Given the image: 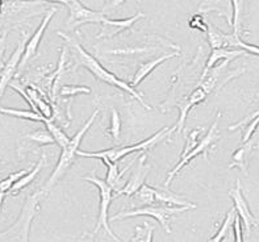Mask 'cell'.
<instances>
[{
  "label": "cell",
  "instance_id": "obj_1",
  "mask_svg": "<svg viewBox=\"0 0 259 242\" xmlns=\"http://www.w3.org/2000/svg\"><path fill=\"white\" fill-rule=\"evenodd\" d=\"M58 36H61L63 39H65L67 46H69L70 52H71L72 57H74V59L76 61V63L83 66L84 69L89 70L92 75L98 79V80H100V82L103 83H107V85L115 86V87H117V89H121L122 91H125L126 94H129L131 96L137 99L138 102L141 103L144 108L151 109L150 105L146 104V102L144 100L141 94L136 91L135 87H133L131 83L124 82L122 79L116 76L113 72L109 71L108 69H105L104 66L99 62L98 58H95V57L92 56L91 53L87 52V50H85L84 48L78 43V39L71 38V37L67 36V34H65V33L62 32H58Z\"/></svg>",
  "mask_w": 259,
  "mask_h": 242
},
{
  "label": "cell",
  "instance_id": "obj_2",
  "mask_svg": "<svg viewBox=\"0 0 259 242\" xmlns=\"http://www.w3.org/2000/svg\"><path fill=\"white\" fill-rule=\"evenodd\" d=\"M98 116H99V109H96V111H94L91 117L85 121L84 125H83V127L80 128V129H79L74 136H72L69 144L66 145L65 147H62V153H61V157H59L58 162H57L56 169L53 170L50 178L48 179L45 186L42 187L44 192L45 193L49 192L53 187L56 186L59 180L62 179L63 175L69 171V169L72 166V164L75 162L76 157H78V149L79 146H80V144H82L83 137H84V134L87 133V131H89L90 128L92 127V124L95 123Z\"/></svg>",
  "mask_w": 259,
  "mask_h": 242
},
{
  "label": "cell",
  "instance_id": "obj_3",
  "mask_svg": "<svg viewBox=\"0 0 259 242\" xmlns=\"http://www.w3.org/2000/svg\"><path fill=\"white\" fill-rule=\"evenodd\" d=\"M45 195L46 193L41 190L28 196L16 223L4 232H0V241H29L30 225L38 213L39 204Z\"/></svg>",
  "mask_w": 259,
  "mask_h": 242
},
{
  "label": "cell",
  "instance_id": "obj_4",
  "mask_svg": "<svg viewBox=\"0 0 259 242\" xmlns=\"http://www.w3.org/2000/svg\"><path fill=\"white\" fill-rule=\"evenodd\" d=\"M174 133L172 128L164 127L162 128L161 131H158L157 133L153 134L151 137L146 138L142 142H138V144L131 145V146H120V147H111V149H105L102 151H94V153H89V151H83L78 149V157L83 158H98V159H109L111 162H118L121 158L126 157L128 154L137 153V151H146L150 150L155 145H158L161 141H163L164 138L171 136Z\"/></svg>",
  "mask_w": 259,
  "mask_h": 242
},
{
  "label": "cell",
  "instance_id": "obj_5",
  "mask_svg": "<svg viewBox=\"0 0 259 242\" xmlns=\"http://www.w3.org/2000/svg\"><path fill=\"white\" fill-rule=\"evenodd\" d=\"M188 210H192L191 207H178V206H166V204H151V206L137 207L132 211H124L115 216H112L109 221H116V220H122L126 217L136 216H149L153 217L161 224L162 228L166 230V233H171L170 219L178 213L186 212Z\"/></svg>",
  "mask_w": 259,
  "mask_h": 242
},
{
  "label": "cell",
  "instance_id": "obj_6",
  "mask_svg": "<svg viewBox=\"0 0 259 242\" xmlns=\"http://www.w3.org/2000/svg\"><path fill=\"white\" fill-rule=\"evenodd\" d=\"M83 180H87L90 183L95 184L99 190V197H100V210H99V217H98V223H96L95 228L92 230V234H98L99 230L104 229L107 236H109V238L113 239V241H121L116 236L115 233L112 232L111 228H109V217H108V210L109 206L112 203V199H113V188L107 183V180L100 179L95 175V171H92L91 175H87V177H83Z\"/></svg>",
  "mask_w": 259,
  "mask_h": 242
},
{
  "label": "cell",
  "instance_id": "obj_7",
  "mask_svg": "<svg viewBox=\"0 0 259 242\" xmlns=\"http://www.w3.org/2000/svg\"><path fill=\"white\" fill-rule=\"evenodd\" d=\"M220 118H221V113L219 112L216 116V120L213 121V124L210 125V128L208 129V132L205 133V136H204V137L199 141V144H197L196 146H195L194 149H192V150H191L187 155H186V157L182 158V159H179V162H178L177 166H175L174 169L170 171V173H168L167 179H166V182H164V186H167V187L170 186V183L172 182V179L177 177L178 174L181 173L182 169L187 166L191 160L195 159L197 155L203 154L204 157L208 158V151H209V149H213V147L216 146V141L220 138V136H219V132H217V128H219V121H220Z\"/></svg>",
  "mask_w": 259,
  "mask_h": 242
},
{
  "label": "cell",
  "instance_id": "obj_8",
  "mask_svg": "<svg viewBox=\"0 0 259 242\" xmlns=\"http://www.w3.org/2000/svg\"><path fill=\"white\" fill-rule=\"evenodd\" d=\"M69 8V19L66 21V25L76 29L83 24H102L104 21V11H94L89 7H85L80 0H69L67 4Z\"/></svg>",
  "mask_w": 259,
  "mask_h": 242
},
{
  "label": "cell",
  "instance_id": "obj_9",
  "mask_svg": "<svg viewBox=\"0 0 259 242\" xmlns=\"http://www.w3.org/2000/svg\"><path fill=\"white\" fill-rule=\"evenodd\" d=\"M57 12H58V8H57V7H52V8L46 12L44 19L41 20V24H39V26L36 29V32L33 33V36L26 41L25 50H24L23 58H21V62H20L19 66L20 70L24 69V67L28 65V62H29L30 59L34 58V56L37 54V50H38L39 43H41V39H42L44 34H45L46 29H48V25H49L53 16H54Z\"/></svg>",
  "mask_w": 259,
  "mask_h": 242
},
{
  "label": "cell",
  "instance_id": "obj_10",
  "mask_svg": "<svg viewBox=\"0 0 259 242\" xmlns=\"http://www.w3.org/2000/svg\"><path fill=\"white\" fill-rule=\"evenodd\" d=\"M229 196L230 199L233 200L237 215H238V216L241 217V220H242L243 225L246 228L247 236H249L250 233H251V229H253L254 226L258 225L259 221L253 215V212L250 210L249 204H247L246 199H245V195H243L242 188H241L240 180H237L236 187H233V188L229 191Z\"/></svg>",
  "mask_w": 259,
  "mask_h": 242
},
{
  "label": "cell",
  "instance_id": "obj_11",
  "mask_svg": "<svg viewBox=\"0 0 259 242\" xmlns=\"http://www.w3.org/2000/svg\"><path fill=\"white\" fill-rule=\"evenodd\" d=\"M26 41H28V39H26V36L25 34H23V38L20 39V43L19 45H17L16 50L12 53V56L10 57L8 61H7L3 70H2V72H0V100H2V98H3L7 87H10V83L12 82V79L15 78L17 70H19L20 62H21L24 50H25Z\"/></svg>",
  "mask_w": 259,
  "mask_h": 242
},
{
  "label": "cell",
  "instance_id": "obj_12",
  "mask_svg": "<svg viewBox=\"0 0 259 242\" xmlns=\"http://www.w3.org/2000/svg\"><path fill=\"white\" fill-rule=\"evenodd\" d=\"M208 96V92L201 87L200 85L197 86L194 91L188 94L186 98L183 99V102L177 104V107L179 108V118H178L177 124L172 127L174 132L181 133L184 129V124H186V120H187V116L190 113V111L194 108L195 105L200 104L201 102H204Z\"/></svg>",
  "mask_w": 259,
  "mask_h": 242
},
{
  "label": "cell",
  "instance_id": "obj_13",
  "mask_svg": "<svg viewBox=\"0 0 259 242\" xmlns=\"http://www.w3.org/2000/svg\"><path fill=\"white\" fill-rule=\"evenodd\" d=\"M146 157H148L146 153L142 151V155L138 158V165L136 167L135 173L132 174V177L129 178L128 182L116 192V196H118V195H126V196L131 197L136 191L141 188L142 184L145 183V179L148 177L149 171H150V166L146 165V159H148Z\"/></svg>",
  "mask_w": 259,
  "mask_h": 242
},
{
  "label": "cell",
  "instance_id": "obj_14",
  "mask_svg": "<svg viewBox=\"0 0 259 242\" xmlns=\"http://www.w3.org/2000/svg\"><path fill=\"white\" fill-rule=\"evenodd\" d=\"M145 13L144 12H137L135 16L128 17V19H121V20H113L105 17L104 21L102 23V32L99 33L98 38H112L116 34L125 32V30L131 29L132 26L135 25L140 19H144Z\"/></svg>",
  "mask_w": 259,
  "mask_h": 242
},
{
  "label": "cell",
  "instance_id": "obj_15",
  "mask_svg": "<svg viewBox=\"0 0 259 242\" xmlns=\"http://www.w3.org/2000/svg\"><path fill=\"white\" fill-rule=\"evenodd\" d=\"M197 12L207 15L209 12H217L220 16L225 17L228 23L232 25L233 20V4L232 0H203L199 7Z\"/></svg>",
  "mask_w": 259,
  "mask_h": 242
},
{
  "label": "cell",
  "instance_id": "obj_16",
  "mask_svg": "<svg viewBox=\"0 0 259 242\" xmlns=\"http://www.w3.org/2000/svg\"><path fill=\"white\" fill-rule=\"evenodd\" d=\"M242 54H246V52L241 49H232V48H219V49H212L209 57H208L205 69H204V72L200 76V80H203V79L207 76L208 72H209V70L213 69L214 66L220 62V61H224V59H234L237 58V57L242 56Z\"/></svg>",
  "mask_w": 259,
  "mask_h": 242
},
{
  "label": "cell",
  "instance_id": "obj_17",
  "mask_svg": "<svg viewBox=\"0 0 259 242\" xmlns=\"http://www.w3.org/2000/svg\"><path fill=\"white\" fill-rule=\"evenodd\" d=\"M178 56H179V53L178 52L168 53V54H164V56L158 57V58L153 59V61H149V62L144 63V65H141L140 67H138L137 71H136V74L133 75V78H132V80L129 83H131L133 87H136V86L140 85V83H141L145 78H148L151 72L157 69L158 66L162 65L163 62H166L167 59L174 58V57H178Z\"/></svg>",
  "mask_w": 259,
  "mask_h": 242
},
{
  "label": "cell",
  "instance_id": "obj_18",
  "mask_svg": "<svg viewBox=\"0 0 259 242\" xmlns=\"http://www.w3.org/2000/svg\"><path fill=\"white\" fill-rule=\"evenodd\" d=\"M155 188V196H157V201L161 204H166V206H178V207H191L192 210L196 208V206L188 201V199L183 195H179L177 192H172L167 188V186H164V188Z\"/></svg>",
  "mask_w": 259,
  "mask_h": 242
},
{
  "label": "cell",
  "instance_id": "obj_19",
  "mask_svg": "<svg viewBox=\"0 0 259 242\" xmlns=\"http://www.w3.org/2000/svg\"><path fill=\"white\" fill-rule=\"evenodd\" d=\"M103 164L107 166V177H105V180H107V183L109 184V186L113 188V191L115 192H117L120 188H121V180H122V177L125 175V173L131 169L133 165H135V160H132L131 164L128 165V166L125 167L124 170H118V165L117 162H111L109 159H102Z\"/></svg>",
  "mask_w": 259,
  "mask_h": 242
},
{
  "label": "cell",
  "instance_id": "obj_20",
  "mask_svg": "<svg viewBox=\"0 0 259 242\" xmlns=\"http://www.w3.org/2000/svg\"><path fill=\"white\" fill-rule=\"evenodd\" d=\"M253 141L250 140L247 142H243L242 146H240L232 155V164L229 165V169H240L243 174L247 175V166H249V155L253 150Z\"/></svg>",
  "mask_w": 259,
  "mask_h": 242
},
{
  "label": "cell",
  "instance_id": "obj_21",
  "mask_svg": "<svg viewBox=\"0 0 259 242\" xmlns=\"http://www.w3.org/2000/svg\"><path fill=\"white\" fill-rule=\"evenodd\" d=\"M132 206L137 208V207L142 206H151V204H157V196H155V188L154 187L149 186V184L144 183L141 188L136 191L132 195Z\"/></svg>",
  "mask_w": 259,
  "mask_h": 242
},
{
  "label": "cell",
  "instance_id": "obj_22",
  "mask_svg": "<svg viewBox=\"0 0 259 242\" xmlns=\"http://www.w3.org/2000/svg\"><path fill=\"white\" fill-rule=\"evenodd\" d=\"M45 162H46V155H45V154H42V155H41V158H39L38 162H37L36 166L33 167L29 173H26L25 175H23V177L17 180L16 183L13 184L12 188H11V191H10L11 195H17V193H19L21 190H24L26 186H29L33 180L37 178V175L39 174V171H41V169L44 167Z\"/></svg>",
  "mask_w": 259,
  "mask_h": 242
},
{
  "label": "cell",
  "instance_id": "obj_23",
  "mask_svg": "<svg viewBox=\"0 0 259 242\" xmlns=\"http://www.w3.org/2000/svg\"><path fill=\"white\" fill-rule=\"evenodd\" d=\"M26 92H28V95L32 98V100L36 104L37 109L44 117L48 120H54V113H53V107L50 103L46 102L45 96L42 94H39L38 90L36 87H33V86H29V87H26Z\"/></svg>",
  "mask_w": 259,
  "mask_h": 242
},
{
  "label": "cell",
  "instance_id": "obj_24",
  "mask_svg": "<svg viewBox=\"0 0 259 242\" xmlns=\"http://www.w3.org/2000/svg\"><path fill=\"white\" fill-rule=\"evenodd\" d=\"M208 44L212 49H219V48H228V33H223L219 30L216 26H213L210 23H208L207 29Z\"/></svg>",
  "mask_w": 259,
  "mask_h": 242
},
{
  "label": "cell",
  "instance_id": "obj_25",
  "mask_svg": "<svg viewBox=\"0 0 259 242\" xmlns=\"http://www.w3.org/2000/svg\"><path fill=\"white\" fill-rule=\"evenodd\" d=\"M228 48H232V49H241L245 50L246 53H250V54H254V56L259 57V46L251 45V44H246L245 41H242L241 38V34L238 33H230L228 34Z\"/></svg>",
  "mask_w": 259,
  "mask_h": 242
},
{
  "label": "cell",
  "instance_id": "obj_26",
  "mask_svg": "<svg viewBox=\"0 0 259 242\" xmlns=\"http://www.w3.org/2000/svg\"><path fill=\"white\" fill-rule=\"evenodd\" d=\"M0 113L8 116H13V117L17 118H24V120H30V121H42L45 123L46 118L44 117L41 113L38 112H34L33 109L30 111H25V109H15V108H4V107H0Z\"/></svg>",
  "mask_w": 259,
  "mask_h": 242
},
{
  "label": "cell",
  "instance_id": "obj_27",
  "mask_svg": "<svg viewBox=\"0 0 259 242\" xmlns=\"http://www.w3.org/2000/svg\"><path fill=\"white\" fill-rule=\"evenodd\" d=\"M44 124H45L46 129H48V131L52 133V136L54 137V140H56V144L58 145L61 149H62V147H65L66 145L69 144L71 138H70L69 136H67V134H66L65 132H63L62 129L58 127V125L54 124V123H53V120L45 121Z\"/></svg>",
  "mask_w": 259,
  "mask_h": 242
},
{
  "label": "cell",
  "instance_id": "obj_28",
  "mask_svg": "<svg viewBox=\"0 0 259 242\" xmlns=\"http://www.w3.org/2000/svg\"><path fill=\"white\" fill-rule=\"evenodd\" d=\"M234 216H236V208L233 207V208L227 213V216L224 219L223 224H221V226L219 228L217 233L213 237H210L209 241H223V239L225 238V236H227L228 230H229L230 224H233Z\"/></svg>",
  "mask_w": 259,
  "mask_h": 242
},
{
  "label": "cell",
  "instance_id": "obj_29",
  "mask_svg": "<svg viewBox=\"0 0 259 242\" xmlns=\"http://www.w3.org/2000/svg\"><path fill=\"white\" fill-rule=\"evenodd\" d=\"M26 173H28L26 170L17 171V173H13L11 174V175H8L6 179L0 180V203H2V199L4 197V195H6L7 192H10L13 184L16 183L17 180L23 177V175H25Z\"/></svg>",
  "mask_w": 259,
  "mask_h": 242
},
{
  "label": "cell",
  "instance_id": "obj_30",
  "mask_svg": "<svg viewBox=\"0 0 259 242\" xmlns=\"http://www.w3.org/2000/svg\"><path fill=\"white\" fill-rule=\"evenodd\" d=\"M25 138L34 141V142L38 145L56 144V140H54V137H53L52 133H50L48 129H38V131L33 132V133L26 134Z\"/></svg>",
  "mask_w": 259,
  "mask_h": 242
},
{
  "label": "cell",
  "instance_id": "obj_31",
  "mask_svg": "<svg viewBox=\"0 0 259 242\" xmlns=\"http://www.w3.org/2000/svg\"><path fill=\"white\" fill-rule=\"evenodd\" d=\"M155 228L149 223H144V226H136V234L131 238V241H153V233Z\"/></svg>",
  "mask_w": 259,
  "mask_h": 242
},
{
  "label": "cell",
  "instance_id": "obj_32",
  "mask_svg": "<svg viewBox=\"0 0 259 242\" xmlns=\"http://www.w3.org/2000/svg\"><path fill=\"white\" fill-rule=\"evenodd\" d=\"M80 94H91V89L85 87V86H72V85H66L61 87L59 90V95L62 98H74L76 95H80Z\"/></svg>",
  "mask_w": 259,
  "mask_h": 242
},
{
  "label": "cell",
  "instance_id": "obj_33",
  "mask_svg": "<svg viewBox=\"0 0 259 242\" xmlns=\"http://www.w3.org/2000/svg\"><path fill=\"white\" fill-rule=\"evenodd\" d=\"M108 133H111L115 142L120 140V136H121V118H120V115H118L116 108L111 109V128L108 129Z\"/></svg>",
  "mask_w": 259,
  "mask_h": 242
},
{
  "label": "cell",
  "instance_id": "obj_34",
  "mask_svg": "<svg viewBox=\"0 0 259 242\" xmlns=\"http://www.w3.org/2000/svg\"><path fill=\"white\" fill-rule=\"evenodd\" d=\"M200 133H201V128H196V129H194V131L188 134L187 140H186V145H184V149H183V151H182L179 159H182V158L186 157V155H187V154L190 153V151L192 150V149H194L197 144H199V137H200Z\"/></svg>",
  "mask_w": 259,
  "mask_h": 242
},
{
  "label": "cell",
  "instance_id": "obj_35",
  "mask_svg": "<svg viewBox=\"0 0 259 242\" xmlns=\"http://www.w3.org/2000/svg\"><path fill=\"white\" fill-rule=\"evenodd\" d=\"M188 25H190V28H192V29H197V30H200V32L207 33L208 23L204 20L203 13L197 12L196 15L191 16L190 21H188Z\"/></svg>",
  "mask_w": 259,
  "mask_h": 242
},
{
  "label": "cell",
  "instance_id": "obj_36",
  "mask_svg": "<svg viewBox=\"0 0 259 242\" xmlns=\"http://www.w3.org/2000/svg\"><path fill=\"white\" fill-rule=\"evenodd\" d=\"M259 127V116H256L255 118H253L251 121H249L243 128V136H242V144L243 142H247L253 138L254 133H255L256 128Z\"/></svg>",
  "mask_w": 259,
  "mask_h": 242
},
{
  "label": "cell",
  "instance_id": "obj_37",
  "mask_svg": "<svg viewBox=\"0 0 259 242\" xmlns=\"http://www.w3.org/2000/svg\"><path fill=\"white\" fill-rule=\"evenodd\" d=\"M7 36H8V30H4L0 34V72L4 67V56H6V48H7Z\"/></svg>",
  "mask_w": 259,
  "mask_h": 242
},
{
  "label": "cell",
  "instance_id": "obj_38",
  "mask_svg": "<svg viewBox=\"0 0 259 242\" xmlns=\"http://www.w3.org/2000/svg\"><path fill=\"white\" fill-rule=\"evenodd\" d=\"M241 217L238 215L234 216L233 220V230H234V239L238 242L243 241V234H242V226H241Z\"/></svg>",
  "mask_w": 259,
  "mask_h": 242
},
{
  "label": "cell",
  "instance_id": "obj_39",
  "mask_svg": "<svg viewBox=\"0 0 259 242\" xmlns=\"http://www.w3.org/2000/svg\"><path fill=\"white\" fill-rule=\"evenodd\" d=\"M256 116H259V108L255 109V111H254V112H251V113H250L249 116H246V117L243 118V120L238 121L237 124L230 125V127L228 128V129H229V131H236V129H238V128L245 127V125H246L247 123H249V121H251V120H253V118H255Z\"/></svg>",
  "mask_w": 259,
  "mask_h": 242
},
{
  "label": "cell",
  "instance_id": "obj_40",
  "mask_svg": "<svg viewBox=\"0 0 259 242\" xmlns=\"http://www.w3.org/2000/svg\"><path fill=\"white\" fill-rule=\"evenodd\" d=\"M125 2H126V0H111V2H108V3H107L104 7H103L102 11L107 12V11L115 10V8H117L118 6H121V4H124Z\"/></svg>",
  "mask_w": 259,
  "mask_h": 242
},
{
  "label": "cell",
  "instance_id": "obj_41",
  "mask_svg": "<svg viewBox=\"0 0 259 242\" xmlns=\"http://www.w3.org/2000/svg\"><path fill=\"white\" fill-rule=\"evenodd\" d=\"M44 2H49V3H59V4H63V6H67V4H69V0H44Z\"/></svg>",
  "mask_w": 259,
  "mask_h": 242
},
{
  "label": "cell",
  "instance_id": "obj_42",
  "mask_svg": "<svg viewBox=\"0 0 259 242\" xmlns=\"http://www.w3.org/2000/svg\"><path fill=\"white\" fill-rule=\"evenodd\" d=\"M254 147H255V149H259V145H256V146H254Z\"/></svg>",
  "mask_w": 259,
  "mask_h": 242
}]
</instances>
